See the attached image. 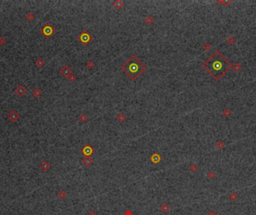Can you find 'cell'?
Segmentation results:
<instances>
[{"label":"cell","instance_id":"3957f363","mask_svg":"<svg viewBox=\"0 0 256 215\" xmlns=\"http://www.w3.org/2000/svg\"><path fill=\"white\" fill-rule=\"evenodd\" d=\"M79 36H80L79 39L81 40L83 44H87L88 43H89V41L90 40V39H91L90 35H89V33H88L87 31H83L81 34V35H79Z\"/></svg>","mask_w":256,"mask_h":215},{"label":"cell","instance_id":"6da1fadb","mask_svg":"<svg viewBox=\"0 0 256 215\" xmlns=\"http://www.w3.org/2000/svg\"><path fill=\"white\" fill-rule=\"evenodd\" d=\"M203 66L212 76L218 79L226 73L230 65L219 52H216L205 61Z\"/></svg>","mask_w":256,"mask_h":215},{"label":"cell","instance_id":"277c9868","mask_svg":"<svg viewBox=\"0 0 256 215\" xmlns=\"http://www.w3.org/2000/svg\"><path fill=\"white\" fill-rule=\"evenodd\" d=\"M206 215H217V214L215 213V212H214V211H210V212L207 213Z\"/></svg>","mask_w":256,"mask_h":215},{"label":"cell","instance_id":"7a4b0ae2","mask_svg":"<svg viewBox=\"0 0 256 215\" xmlns=\"http://www.w3.org/2000/svg\"><path fill=\"white\" fill-rule=\"evenodd\" d=\"M121 68L131 80H135L144 72L146 67L136 55H133Z\"/></svg>","mask_w":256,"mask_h":215}]
</instances>
